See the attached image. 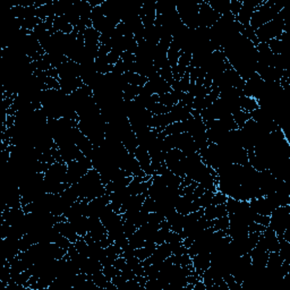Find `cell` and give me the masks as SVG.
<instances>
[{
	"label": "cell",
	"instance_id": "obj_6",
	"mask_svg": "<svg viewBox=\"0 0 290 290\" xmlns=\"http://www.w3.org/2000/svg\"><path fill=\"white\" fill-rule=\"evenodd\" d=\"M232 118L235 120L237 127H238V129L240 128H243V126L246 124L248 120L251 119V114H248V112H245L243 110H236L235 112H232Z\"/></svg>",
	"mask_w": 290,
	"mask_h": 290
},
{
	"label": "cell",
	"instance_id": "obj_5",
	"mask_svg": "<svg viewBox=\"0 0 290 290\" xmlns=\"http://www.w3.org/2000/svg\"><path fill=\"white\" fill-rule=\"evenodd\" d=\"M261 105H259V102L258 100L255 99L254 97H239V108L240 110H243L245 112H251L255 111L256 109H258Z\"/></svg>",
	"mask_w": 290,
	"mask_h": 290
},
{
	"label": "cell",
	"instance_id": "obj_3",
	"mask_svg": "<svg viewBox=\"0 0 290 290\" xmlns=\"http://www.w3.org/2000/svg\"><path fill=\"white\" fill-rule=\"evenodd\" d=\"M290 220V208L289 205L279 206L276 210L272 211L270 214V225L269 227L273 229L274 232L278 236H282L286 230V228L289 226Z\"/></svg>",
	"mask_w": 290,
	"mask_h": 290
},
{
	"label": "cell",
	"instance_id": "obj_1",
	"mask_svg": "<svg viewBox=\"0 0 290 290\" xmlns=\"http://www.w3.org/2000/svg\"><path fill=\"white\" fill-rule=\"evenodd\" d=\"M285 13V9H282L274 20L266 23L265 25H263L258 30H256L255 34L259 43H266L267 41L272 39H280L281 35L285 32H287L286 31L287 24H286Z\"/></svg>",
	"mask_w": 290,
	"mask_h": 290
},
{
	"label": "cell",
	"instance_id": "obj_7",
	"mask_svg": "<svg viewBox=\"0 0 290 290\" xmlns=\"http://www.w3.org/2000/svg\"><path fill=\"white\" fill-rule=\"evenodd\" d=\"M228 196L221 192H218V193L213 194L212 201H211V205H221V204H226L227 202Z\"/></svg>",
	"mask_w": 290,
	"mask_h": 290
},
{
	"label": "cell",
	"instance_id": "obj_2",
	"mask_svg": "<svg viewBox=\"0 0 290 290\" xmlns=\"http://www.w3.org/2000/svg\"><path fill=\"white\" fill-rule=\"evenodd\" d=\"M282 6L278 5L276 2H262L253 14L251 21H250V26L252 29L256 31L259 28H262L263 25L269 23L274 18L277 17V15L281 12Z\"/></svg>",
	"mask_w": 290,
	"mask_h": 290
},
{
	"label": "cell",
	"instance_id": "obj_4",
	"mask_svg": "<svg viewBox=\"0 0 290 290\" xmlns=\"http://www.w3.org/2000/svg\"><path fill=\"white\" fill-rule=\"evenodd\" d=\"M225 216H228V211L226 204L209 205L204 208V218L209 221L219 219V218Z\"/></svg>",
	"mask_w": 290,
	"mask_h": 290
}]
</instances>
